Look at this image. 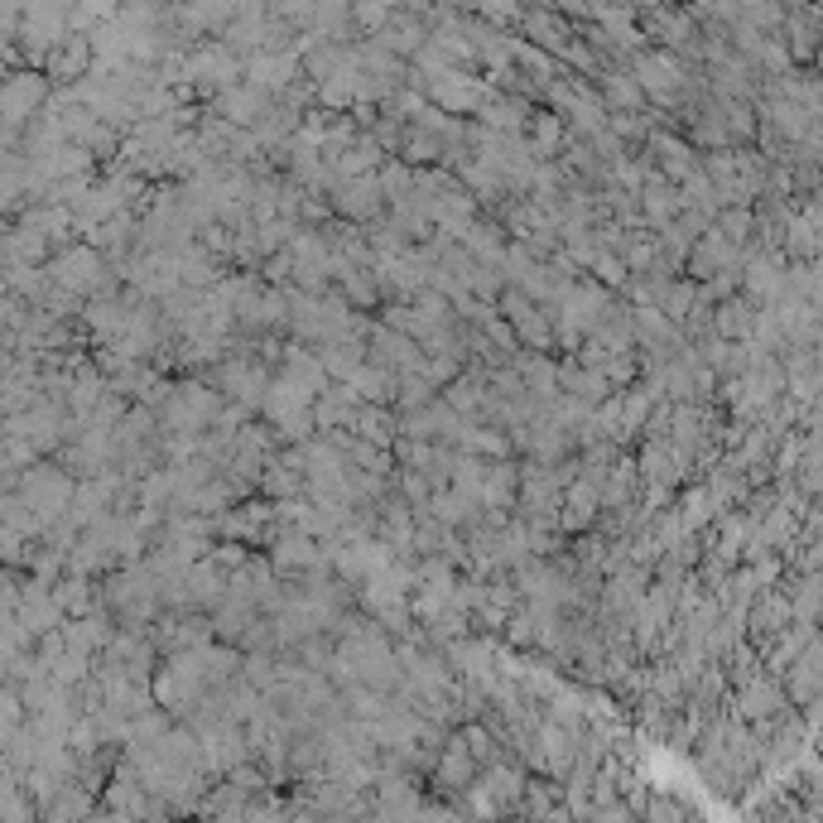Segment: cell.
<instances>
[{"instance_id": "cell-4", "label": "cell", "mask_w": 823, "mask_h": 823, "mask_svg": "<svg viewBox=\"0 0 823 823\" xmlns=\"http://www.w3.org/2000/svg\"><path fill=\"white\" fill-rule=\"evenodd\" d=\"M270 111V97L265 92H255V87L246 83V87H227V92H217V121H227V126H255V121Z\"/></svg>"}, {"instance_id": "cell-16", "label": "cell", "mask_w": 823, "mask_h": 823, "mask_svg": "<svg viewBox=\"0 0 823 823\" xmlns=\"http://www.w3.org/2000/svg\"><path fill=\"white\" fill-rule=\"evenodd\" d=\"M482 116H486V126H492L496 136H516V130L530 121V106L526 102H510V97H486Z\"/></svg>"}, {"instance_id": "cell-8", "label": "cell", "mask_w": 823, "mask_h": 823, "mask_svg": "<svg viewBox=\"0 0 823 823\" xmlns=\"http://www.w3.org/2000/svg\"><path fill=\"white\" fill-rule=\"evenodd\" d=\"M751 322H756V304H751V299H722V304L713 308L718 342H747L751 338Z\"/></svg>"}, {"instance_id": "cell-2", "label": "cell", "mask_w": 823, "mask_h": 823, "mask_svg": "<svg viewBox=\"0 0 823 823\" xmlns=\"http://www.w3.org/2000/svg\"><path fill=\"white\" fill-rule=\"evenodd\" d=\"M684 261H688V270H694L698 280L708 284V280H713V275H722V270H737V265H742V251H737V246H727V241H722L718 231L708 227L704 237H698L694 246H688Z\"/></svg>"}, {"instance_id": "cell-13", "label": "cell", "mask_w": 823, "mask_h": 823, "mask_svg": "<svg viewBox=\"0 0 823 823\" xmlns=\"http://www.w3.org/2000/svg\"><path fill=\"white\" fill-rule=\"evenodd\" d=\"M347 385H352V395H357L362 405H376V409H385L395 400V376L381 371V366H362Z\"/></svg>"}, {"instance_id": "cell-20", "label": "cell", "mask_w": 823, "mask_h": 823, "mask_svg": "<svg viewBox=\"0 0 823 823\" xmlns=\"http://www.w3.org/2000/svg\"><path fill=\"white\" fill-rule=\"evenodd\" d=\"M530 116H535V121H530V126H535L530 154H535V160H540V154H554V144H559V136H564V130H559V116H554V111H530Z\"/></svg>"}, {"instance_id": "cell-19", "label": "cell", "mask_w": 823, "mask_h": 823, "mask_svg": "<svg viewBox=\"0 0 823 823\" xmlns=\"http://www.w3.org/2000/svg\"><path fill=\"white\" fill-rule=\"evenodd\" d=\"M97 255H87V251H73V255H63V265H59V280L63 284H73V289H87L97 280Z\"/></svg>"}, {"instance_id": "cell-7", "label": "cell", "mask_w": 823, "mask_h": 823, "mask_svg": "<svg viewBox=\"0 0 823 823\" xmlns=\"http://www.w3.org/2000/svg\"><path fill=\"white\" fill-rule=\"evenodd\" d=\"M188 73H193L198 83H207V87H217V92H227V87H237L241 63L231 59V49H203V53H193Z\"/></svg>"}, {"instance_id": "cell-18", "label": "cell", "mask_w": 823, "mask_h": 823, "mask_svg": "<svg viewBox=\"0 0 823 823\" xmlns=\"http://www.w3.org/2000/svg\"><path fill=\"white\" fill-rule=\"evenodd\" d=\"M751 227H756V217L747 213V207H722V213L713 217V231L737 251H742V241L751 237Z\"/></svg>"}, {"instance_id": "cell-22", "label": "cell", "mask_w": 823, "mask_h": 823, "mask_svg": "<svg viewBox=\"0 0 823 823\" xmlns=\"http://www.w3.org/2000/svg\"><path fill=\"white\" fill-rule=\"evenodd\" d=\"M593 270L603 275V284H611V289H617V284H626V265H621V261H617V255H611V251H597Z\"/></svg>"}, {"instance_id": "cell-17", "label": "cell", "mask_w": 823, "mask_h": 823, "mask_svg": "<svg viewBox=\"0 0 823 823\" xmlns=\"http://www.w3.org/2000/svg\"><path fill=\"white\" fill-rule=\"evenodd\" d=\"M655 150H660V160H664V174H670L674 183H684L688 174L698 169V164H694V150H688L684 140H670V136H655Z\"/></svg>"}, {"instance_id": "cell-24", "label": "cell", "mask_w": 823, "mask_h": 823, "mask_svg": "<svg viewBox=\"0 0 823 823\" xmlns=\"http://www.w3.org/2000/svg\"><path fill=\"white\" fill-rule=\"evenodd\" d=\"M775 704V698H771V688H751V698H742V708H751V713H756V708H771Z\"/></svg>"}, {"instance_id": "cell-11", "label": "cell", "mask_w": 823, "mask_h": 823, "mask_svg": "<svg viewBox=\"0 0 823 823\" xmlns=\"http://www.w3.org/2000/svg\"><path fill=\"white\" fill-rule=\"evenodd\" d=\"M554 376H559V391H569L573 400H583V405H603L607 400V381H603V371H587V366H554Z\"/></svg>"}, {"instance_id": "cell-15", "label": "cell", "mask_w": 823, "mask_h": 823, "mask_svg": "<svg viewBox=\"0 0 823 823\" xmlns=\"http://www.w3.org/2000/svg\"><path fill=\"white\" fill-rule=\"evenodd\" d=\"M352 429H357V439H362V443H371V448H381V453L395 443L391 415H385V409H376V405H362L357 415H352Z\"/></svg>"}, {"instance_id": "cell-6", "label": "cell", "mask_w": 823, "mask_h": 823, "mask_svg": "<svg viewBox=\"0 0 823 823\" xmlns=\"http://www.w3.org/2000/svg\"><path fill=\"white\" fill-rule=\"evenodd\" d=\"M636 73H641V83L650 87L655 97H660V102H670V97L684 87V63L670 59V53H641V59H636Z\"/></svg>"}, {"instance_id": "cell-10", "label": "cell", "mask_w": 823, "mask_h": 823, "mask_svg": "<svg viewBox=\"0 0 823 823\" xmlns=\"http://www.w3.org/2000/svg\"><path fill=\"white\" fill-rule=\"evenodd\" d=\"M516 486H520L516 463H486V472H482V492H477V502H486L492 510H506V506H516Z\"/></svg>"}, {"instance_id": "cell-3", "label": "cell", "mask_w": 823, "mask_h": 823, "mask_svg": "<svg viewBox=\"0 0 823 823\" xmlns=\"http://www.w3.org/2000/svg\"><path fill=\"white\" fill-rule=\"evenodd\" d=\"M246 77H251L255 92H265V97H270V92H289V87L299 83V63L289 59V53H270V49H265V53H251V59H246Z\"/></svg>"}, {"instance_id": "cell-25", "label": "cell", "mask_w": 823, "mask_h": 823, "mask_svg": "<svg viewBox=\"0 0 823 823\" xmlns=\"http://www.w3.org/2000/svg\"><path fill=\"white\" fill-rule=\"evenodd\" d=\"M405 492L415 496V502H425V496H429V482H425V477H415V472H409V477H405Z\"/></svg>"}, {"instance_id": "cell-5", "label": "cell", "mask_w": 823, "mask_h": 823, "mask_svg": "<svg viewBox=\"0 0 823 823\" xmlns=\"http://www.w3.org/2000/svg\"><path fill=\"white\" fill-rule=\"evenodd\" d=\"M275 564H280V569L322 573V569H328V549H322L318 540L299 535V530H284V535H275Z\"/></svg>"}, {"instance_id": "cell-23", "label": "cell", "mask_w": 823, "mask_h": 823, "mask_svg": "<svg viewBox=\"0 0 823 823\" xmlns=\"http://www.w3.org/2000/svg\"><path fill=\"white\" fill-rule=\"evenodd\" d=\"M607 92L617 106H631L636 102V83H626V77H607Z\"/></svg>"}, {"instance_id": "cell-9", "label": "cell", "mask_w": 823, "mask_h": 823, "mask_svg": "<svg viewBox=\"0 0 823 823\" xmlns=\"http://www.w3.org/2000/svg\"><path fill=\"white\" fill-rule=\"evenodd\" d=\"M433 102H439L443 116H448V111H477L482 106V87L467 73H448L443 83H433Z\"/></svg>"}, {"instance_id": "cell-12", "label": "cell", "mask_w": 823, "mask_h": 823, "mask_svg": "<svg viewBox=\"0 0 823 823\" xmlns=\"http://www.w3.org/2000/svg\"><path fill=\"white\" fill-rule=\"evenodd\" d=\"M227 578L231 573H221L213 559L193 564V569H188V583H183V597H193L198 607H217L221 597H227Z\"/></svg>"}, {"instance_id": "cell-14", "label": "cell", "mask_w": 823, "mask_h": 823, "mask_svg": "<svg viewBox=\"0 0 823 823\" xmlns=\"http://www.w3.org/2000/svg\"><path fill=\"white\" fill-rule=\"evenodd\" d=\"M376 203H381V183L366 174V179H342L338 183V207L347 217H371Z\"/></svg>"}, {"instance_id": "cell-21", "label": "cell", "mask_w": 823, "mask_h": 823, "mask_svg": "<svg viewBox=\"0 0 823 823\" xmlns=\"http://www.w3.org/2000/svg\"><path fill=\"white\" fill-rule=\"evenodd\" d=\"M443 154V144L425 136V130H409V144H405V160H415V164H429V160H439Z\"/></svg>"}, {"instance_id": "cell-1", "label": "cell", "mask_w": 823, "mask_h": 823, "mask_svg": "<svg viewBox=\"0 0 823 823\" xmlns=\"http://www.w3.org/2000/svg\"><path fill=\"white\" fill-rule=\"evenodd\" d=\"M217 415H221V400L207 391V385H179V391L169 395V405H164V419H169V429H179V433L217 425Z\"/></svg>"}]
</instances>
